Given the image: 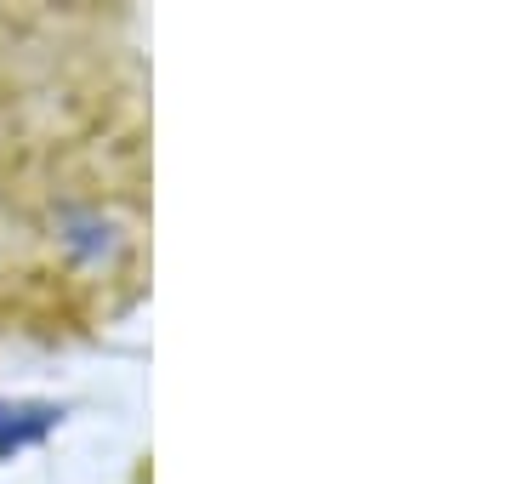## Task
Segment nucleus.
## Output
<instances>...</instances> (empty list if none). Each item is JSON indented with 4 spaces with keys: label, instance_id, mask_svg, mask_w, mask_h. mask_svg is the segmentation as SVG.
Listing matches in <instances>:
<instances>
[{
    "label": "nucleus",
    "instance_id": "nucleus-1",
    "mask_svg": "<svg viewBox=\"0 0 512 484\" xmlns=\"http://www.w3.org/2000/svg\"><path fill=\"white\" fill-rule=\"evenodd\" d=\"M52 422H57L52 405H6V399H0V456H12V450L46 439Z\"/></svg>",
    "mask_w": 512,
    "mask_h": 484
}]
</instances>
